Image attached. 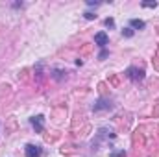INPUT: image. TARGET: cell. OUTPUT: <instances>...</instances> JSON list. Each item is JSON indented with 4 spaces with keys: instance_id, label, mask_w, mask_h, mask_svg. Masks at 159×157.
Listing matches in <instances>:
<instances>
[{
    "instance_id": "cell-1",
    "label": "cell",
    "mask_w": 159,
    "mask_h": 157,
    "mask_svg": "<svg viewBox=\"0 0 159 157\" xmlns=\"http://www.w3.org/2000/svg\"><path fill=\"white\" fill-rule=\"evenodd\" d=\"M126 74H128V78L133 79V81H141V79L144 78V70L143 69H137V67H129Z\"/></svg>"
},
{
    "instance_id": "cell-2",
    "label": "cell",
    "mask_w": 159,
    "mask_h": 157,
    "mask_svg": "<svg viewBox=\"0 0 159 157\" xmlns=\"http://www.w3.org/2000/svg\"><path fill=\"white\" fill-rule=\"evenodd\" d=\"M24 154H26V157H41L43 150H41V146H37V144H26Z\"/></svg>"
},
{
    "instance_id": "cell-3",
    "label": "cell",
    "mask_w": 159,
    "mask_h": 157,
    "mask_svg": "<svg viewBox=\"0 0 159 157\" xmlns=\"http://www.w3.org/2000/svg\"><path fill=\"white\" fill-rule=\"evenodd\" d=\"M107 43H109V37H107L106 32H98V34L94 35V44H98L100 48H106Z\"/></svg>"
},
{
    "instance_id": "cell-4",
    "label": "cell",
    "mask_w": 159,
    "mask_h": 157,
    "mask_svg": "<svg viewBox=\"0 0 159 157\" xmlns=\"http://www.w3.org/2000/svg\"><path fill=\"white\" fill-rule=\"evenodd\" d=\"M30 122H32V126L35 128V131H37V133L43 131V128H44V117H43V115H37V117L30 118Z\"/></svg>"
},
{
    "instance_id": "cell-5",
    "label": "cell",
    "mask_w": 159,
    "mask_h": 157,
    "mask_svg": "<svg viewBox=\"0 0 159 157\" xmlns=\"http://www.w3.org/2000/svg\"><path fill=\"white\" fill-rule=\"evenodd\" d=\"M111 107H113V105H111L109 102H104V100H100L98 104H94V105H93V109H94V111H102V109H111Z\"/></svg>"
},
{
    "instance_id": "cell-6",
    "label": "cell",
    "mask_w": 159,
    "mask_h": 157,
    "mask_svg": "<svg viewBox=\"0 0 159 157\" xmlns=\"http://www.w3.org/2000/svg\"><path fill=\"white\" fill-rule=\"evenodd\" d=\"M129 26L135 28V30H143L146 24H144V20H141V19H131V20H129Z\"/></svg>"
},
{
    "instance_id": "cell-7",
    "label": "cell",
    "mask_w": 159,
    "mask_h": 157,
    "mask_svg": "<svg viewBox=\"0 0 159 157\" xmlns=\"http://www.w3.org/2000/svg\"><path fill=\"white\" fill-rule=\"evenodd\" d=\"M157 6V2H154V0H146V2H143V7H156Z\"/></svg>"
},
{
    "instance_id": "cell-8",
    "label": "cell",
    "mask_w": 159,
    "mask_h": 157,
    "mask_svg": "<svg viewBox=\"0 0 159 157\" xmlns=\"http://www.w3.org/2000/svg\"><path fill=\"white\" fill-rule=\"evenodd\" d=\"M122 35H124V37H133V30H131V28H124V30H122Z\"/></svg>"
},
{
    "instance_id": "cell-9",
    "label": "cell",
    "mask_w": 159,
    "mask_h": 157,
    "mask_svg": "<svg viewBox=\"0 0 159 157\" xmlns=\"http://www.w3.org/2000/svg\"><path fill=\"white\" fill-rule=\"evenodd\" d=\"M83 17H85L87 20H93V19H96V15H94V13H91V11H87V13H83Z\"/></svg>"
},
{
    "instance_id": "cell-10",
    "label": "cell",
    "mask_w": 159,
    "mask_h": 157,
    "mask_svg": "<svg viewBox=\"0 0 159 157\" xmlns=\"http://www.w3.org/2000/svg\"><path fill=\"white\" fill-rule=\"evenodd\" d=\"M106 26L107 28H115V20L113 19H106Z\"/></svg>"
},
{
    "instance_id": "cell-11",
    "label": "cell",
    "mask_w": 159,
    "mask_h": 157,
    "mask_svg": "<svg viewBox=\"0 0 159 157\" xmlns=\"http://www.w3.org/2000/svg\"><path fill=\"white\" fill-rule=\"evenodd\" d=\"M87 6H100V2H93V0H87Z\"/></svg>"
},
{
    "instance_id": "cell-12",
    "label": "cell",
    "mask_w": 159,
    "mask_h": 157,
    "mask_svg": "<svg viewBox=\"0 0 159 157\" xmlns=\"http://www.w3.org/2000/svg\"><path fill=\"white\" fill-rule=\"evenodd\" d=\"M124 155V152H117V154H111V157H122Z\"/></svg>"
},
{
    "instance_id": "cell-13",
    "label": "cell",
    "mask_w": 159,
    "mask_h": 157,
    "mask_svg": "<svg viewBox=\"0 0 159 157\" xmlns=\"http://www.w3.org/2000/svg\"><path fill=\"white\" fill-rule=\"evenodd\" d=\"M104 57H107V52L106 50H102V54H100V59H104Z\"/></svg>"
}]
</instances>
